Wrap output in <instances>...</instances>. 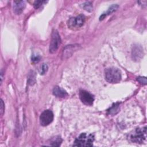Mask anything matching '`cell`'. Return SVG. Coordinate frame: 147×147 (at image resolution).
I'll use <instances>...</instances> for the list:
<instances>
[{
    "label": "cell",
    "mask_w": 147,
    "mask_h": 147,
    "mask_svg": "<svg viewBox=\"0 0 147 147\" xmlns=\"http://www.w3.org/2000/svg\"><path fill=\"white\" fill-rule=\"evenodd\" d=\"M129 138L132 142L142 144L146 140V127L136 129L130 133Z\"/></svg>",
    "instance_id": "6da1fadb"
},
{
    "label": "cell",
    "mask_w": 147,
    "mask_h": 147,
    "mask_svg": "<svg viewBox=\"0 0 147 147\" xmlns=\"http://www.w3.org/2000/svg\"><path fill=\"white\" fill-rule=\"evenodd\" d=\"M105 79L109 83H117L121 80V72L115 67H110L105 71Z\"/></svg>",
    "instance_id": "7a4b0ae2"
},
{
    "label": "cell",
    "mask_w": 147,
    "mask_h": 147,
    "mask_svg": "<svg viewBox=\"0 0 147 147\" xmlns=\"http://www.w3.org/2000/svg\"><path fill=\"white\" fill-rule=\"evenodd\" d=\"M94 136L91 134L82 133L74 141V146H92Z\"/></svg>",
    "instance_id": "3957f363"
},
{
    "label": "cell",
    "mask_w": 147,
    "mask_h": 147,
    "mask_svg": "<svg viewBox=\"0 0 147 147\" xmlns=\"http://www.w3.org/2000/svg\"><path fill=\"white\" fill-rule=\"evenodd\" d=\"M60 44L61 38L60 35L56 30H53L49 44V52L51 53H55L57 51Z\"/></svg>",
    "instance_id": "277c9868"
},
{
    "label": "cell",
    "mask_w": 147,
    "mask_h": 147,
    "mask_svg": "<svg viewBox=\"0 0 147 147\" xmlns=\"http://www.w3.org/2000/svg\"><path fill=\"white\" fill-rule=\"evenodd\" d=\"M86 17L83 14H80L75 17H72L67 21L68 27L71 29H76L83 25Z\"/></svg>",
    "instance_id": "5b68a950"
},
{
    "label": "cell",
    "mask_w": 147,
    "mask_h": 147,
    "mask_svg": "<svg viewBox=\"0 0 147 147\" xmlns=\"http://www.w3.org/2000/svg\"><path fill=\"white\" fill-rule=\"evenodd\" d=\"M53 119V112L49 110L44 111L40 117V122L42 126H45L50 124Z\"/></svg>",
    "instance_id": "8992f818"
},
{
    "label": "cell",
    "mask_w": 147,
    "mask_h": 147,
    "mask_svg": "<svg viewBox=\"0 0 147 147\" xmlns=\"http://www.w3.org/2000/svg\"><path fill=\"white\" fill-rule=\"evenodd\" d=\"M79 98L84 105L91 106L92 105L94 100L93 95L88 91L83 90H81L79 91Z\"/></svg>",
    "instance_id": "52a82bcc"
},
{
    "label": "cell",
    "mask_w": 147,
    "mask_h": 147,
    "mask_svg": "<svg viewBox=\"0 0 147 147\" xmlns=\"http://www.w3.org/2000/svg\"><path fill=\"white\" fill-rule=\"evenodd\" d=\"M144 55L143 48L141 45L138 44L134 45L132 48L131 51V56L132 59L135 61L140 60Z\"/></svg>",
    "instance_id": "ba28073f"
},
{
    "label": "cell",
    "mask_w": 147,
    "mask_h": 147,
    "mask_svg": "<svg viewBox=\"0 0 147 147\" xmlns=\"http://www.w3.org/2000/svg\"><path fill=\"white\" fill-rule=\"evenodd\" d=\"M79 45L78 44H74V45H67L63 49L62 57L63 59H67L69 57L72 53L78 49Z\"/></svg>",
    "instance_id": "9c48e42d"
},
{
    "label": "cell",
    "mask_w": 147,
    "mask_h": 147,
    "mask_svg": "<svg viewBox=\"0 0 147 147\" xmlns=\"http://www.w3.org/2000/svg\"><path fill=\"white\" fill-rule=\"evenodd\" d=\"M26 6L25 1H15L13 5V11L16 14H20L24 10Z\"/></svg>",
    "instance_id": "30bf717a"
},
{
    "label": "cell",
    "mask_w": 147,
    "mask_h": 147,
    "mask_svg": "<svg viewBox=\"0 0 147 147\" xmlns=\"http://www.w3.org/2000/svg\"><path fill=\"white\" fill-rule=\"evenodd\" d=\"M53 94L58 98H65L68 96L65 90L59 86H55L53 89Z\"/></svg>",
    "instance_id": "8fae6325"
},
{
    "label": "cell",
    "mask_w": 147,
    "mask_h": 147,
    "mask_svg": "<svg viewBox=\"0 0 147 147\" xmlns=\"http://www.w3.org/2000/svg\"><path fill=\"white\" fill-rule=\"evenodd\" d=\"M118 7V5H117V4H113V5H111V6L109 8V9L107 10V11H106V13L102 14V15L100 16V18H99V20H103L107 16H108V15H109L110 14H111V13H113L114 11H116V10H117Z\"/></svg>",
    "instance_id": "7c38bea8"
},
{
    "label": "cell",
    "mask_w": 147,
    "mask_h": 147,
    "mask_svg": "<svg viewBox=\"0 0 147 147\" xmlns=\"http://www.w3.org/2000/svg\"><path fill=\"white\" fill-rule=\"evenodd\" d=\"M62 142V139L60 136H56L51 140L50 145L54 146H59Z\"/></svg>",
    "instance_id": "4fadbf2b"
},
{
    "label": "cell",
    "mask_w": 147,
    "mask_h": 147,
    "mask_svg": "<svg viewBox=\"0 0 147 147\" xmlns=\"http://www.w3.org/2000/svg\"><path fill=\"white\" fill-rule=\"evenodd\" d=\"M28 83L29 85H33L36 83V75L35 72L33 71H32L28 75Z\"/></svg>",
    "instance_id": "5bb4252c"
},
{
    "label": "cell",
    "mask_w": 147,
    "mask_h": 147,
    "mask_svg": "<svg viewBox=\"0 0 147 147\" xmlns=\"http://www.w3.org/2000/svg\"><path fill=\"white\" fill-rule=\"evenodd\" d=\"M83 7L88 11H91L92 10V5L90 2H86L83 5Z\"/></svg>",
    "instance_id": "9a60e30c"
},
{
    "label": "cell",
    "mask_w": 147,
    "mask_h": 147,
    "mask_svg": "<svg viewBox=\"0 0 147 147\" xmlns=\"http://www.w3.org/2000/svg\"><path fill=\"white\" fill-rule=\"evenodd\" d=\"M48 65H47V64H42V65L40 67V74L41 75L45 74L47 72V71L48 70Z\"/></svg>",
    "instance_id": "2e32d148"
},
{
    "label": "cell",
    "mask_w": 147,
    "mask_h": 147,
    "mask_svg": "<svg viewBox=\"0 0 147 147\" xmlns=\"http://www.w3.org/2000/svg\"><path fill=\"white\" fill-rule=\"evenodd\" d=\"M45 2H46V1H36L33 4L34 7L37 9L39 8L44 3H45Z\"/></svg>",
    "instance_id": "e0dca14e"
},
{
    "label": "cell",
    "mask_w": 147,
    "mask_h": 147,
    "mask_svg": "<svg viewBox=\"0 0 147 147\" xmlns=\"http://www.w3.org/2000/svg\"><path fill=\"white\" fill-rule=\"evenodd\" d=\"M41 57L39 55H33L32 56V61L33 63H38L40 60Z\"/></svg>",
    "instance_id": "ac0fdd59"
},
{
    "label": "cell",
    "mask_w": 147,
    "mask_h": 147,
    "mask_svg": "<svg viewBox=\"0 0 147 147\" xmlns=\"http://www.w3.org/2000/svg\"><path fill=\"white\" fill-rule=\"evenodd\" d=\"M137 81H138L140 83L143 84H146L147 83V80H146V78L145 77H138L137 79Z\"/></svg>",
    "instance_id": "d6986e66"
},
{
    "label": "cell",
    "mask_w": 147,
    "mask_h": 147,
    "mask_svg": "<svg viewBox=\"0 0 147 147\" xmlns=\"http://www.w3.org/2000/svg\"><path fill=\"white\" fill-rule=\"evenodd\" d=\"M5 110V105L2 99H1V114L3 115Z\"/></svg>",
    "instance_id": "ffe728a7"
}]
</instances>
